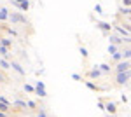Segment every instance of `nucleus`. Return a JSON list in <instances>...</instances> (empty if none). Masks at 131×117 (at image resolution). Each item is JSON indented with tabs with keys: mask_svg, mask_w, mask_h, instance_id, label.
Returning <instances> with one entry per match:
<instances>
[{
	"mask_svg": "<svg viewBox=\"0 0 131 117\" xmlns=\"http://www.w3.org/2000/svg\"><path fill=\"white\" fill-rule=\"evenodd\" d=\"M131 73L129 72H121V73H115V79H114V84L115 86H128L129 84Z\"/></svg>",
	"mask_w": 131,
	"mask_h": 117,
	"instance_id": "1",
	"label": "nucleus"
},
{
	"mask_svg": "<svg viewBox=\"0 0 131 117\" xmlns=\"http://www.w3.org/2000/svg\"><path fill=\"white\" fill-rule=\"evenodd\" d=\"M131 70V63L129 59H121L115 63V67H112V72L114 73H121V72H129Z\"/></svg>",
	"mask_w": 131,
	"mask_h": 117,
	"instance_id": "2",
	"label": "nucleus"
},
{
	"mask_svg": "<svg viewBox=\"0 0 131 117\" xmlns=\"http://www.w3.org/2000/svg\"><path fill=\"white\" fill-rule=\"evenodd\" d=\"M101 77H105V75H103V72L98 68V65H94L93 68H89L86 72V79H89V80H98V79H101Z\"/></svg>",
	"mask_w": 131,
	"mask_h": 117,
	"instance_id": "3",
	"label": "nucleus"
},
{
	"mask_svg": "<svg viewBox=\"0 0 131 117\" xmlns=\"http://www.w3.org/2000/svg\"><path fill=\"white\" fill-rule=\"evenodd\" d=\"M105 101V112L107 114H112V115H117L119 112V105L115 101H110V100H103Z\"/></svg>",
	"mask_w": 131,
	"mask_h": 117,
	"instance_id": "4",
	"label": "nucleus"
},
{
	"mask_svg": "<svg viewBox=\"0 0 131 117\" xmlns=\"http://www.w3.org/2000/svg\"><path fill=\"white\" fill-rule=\"evenodd\" d=\"M84 84H86V88L91 89V91H94V93H101V91H105V86H98V84H94V82H91V80H82Z\"/></svg>",
	"mask_w": 131,
	"mask_h": 117,
	"instance_id": "5",
	"label": "nucleus"
},
{
	"mask_svg": "<svg viewBox=\"0 0 131 117\" xmlns=\"http://www.w3.org/2000/svg\"><path fill=\"white\" fill-rule=\"evenodd\" d=\"M9 63H10V68L14 70L16 73H19V75H25V73H26V72H25V68L21 67V65L18 63V61H14V59H10Z\"/></svg>",
	"mask_w": 131,
	"mask_h": 117,
	"instance_id": "6",
	"label": "nucleus"
},
{
	"mask_svg": "<svg viewBox=\"0 0 131 117\" xmlns=\"http://www.w3.org/2000/svg\"><path fill=\"white\" fill-rule=\"evenodd\" d=\"M0 58H4V59H7V61H10V59H12V52H10L7 47L0 46Z\"/></svg>",
	"mask_w": 131,
	"mask_h": 117,
	"instance_id": "7",
	"label": "nucleus"
},
{
	"mask_svg": "<svg viewBox=\"0 0 131 117\" xmlns=\"http://www.w3.org/2000/svg\"><path fill=\"white\" fill-rule=\"evenodd\" d=\"M9 18H10L12 23H26V18H25V16H21V14H18V12L9 14Z\"/></svg>",
	"mask_w": 131,
	"mask_h": 117,
	"instance_id": "8",
	"label": "nucleus"
},
{
	"mask_svg": "<svg viewBox=\"0 0 131 117\" xmlns=\"http://www.w3.org/2000/svg\"><path fill=\"white\" fill-rule=\"evenodd\" d=\"M98 68L103 72V75H105V77H108V75L112 73V67L108 65V63H101V65H98Z\"/></svg>",
	"mask_w": 131,
	"mask_h": 117,
	"instance_id": "9",
	"label": "nucleus"
},
{
	"mask_svg": "<svg viewBox=\"0 0 131 117\" xmlns=\"http://www.w3.org/2000/svg\"><path fill=\"white\" fill-rule=\"evenodd\" d=\"M96 26L103 31V33H110L112 31V25H108V23H103V21H100V23H96Z\"/></svg>",
	"mask_w": 131,
	"mask_h": 117,
	"instance_id": "10",
	"label": "nucleus"
},
{
	"mask_svg": "<svg viewBox=\"0 0 131 117\" xmlns=\"http://www.w3.org/2000/svg\"><path fill=\"white\" fill-rule=\"evenodd\" d=\"M110 44H114V46H117V47H119V46H121V44H124V42H122V37L121 35H112L110 33Z\"/></svg>",
	"mask_w": 131,
	"mask_h": 117,
	"instance_id": "11",
	"label": "nucleus"
},
{
	"mask_svg": "<svg viewBox=\"0 0 131 117\" xmlns=\"http://www.w3.org/2000/svg\"><path fill=\"white\" fill-rule=\"evenodd\" d=\"M33 94H37V96H40V98H47V91L42 86H35V93Z\"/></svg>",
	"mask_w": 131,
	"mask_h": 117,
	"instance_id": "12",
	"label": "nucleus"
},
{
	"mask_svg": "<svg viewBox=\"0 0 131 117\" xmlns=\"http://www.w3.org/2000/svg\"><path fill=\"white\" fill-rule=\"evenodd\" d=\"M0 70H2V72H7V70H10V63L7 61V59L0 58Z\"/></svg>",
	"mask_w": 131,
	"mask_h": 117,
	"instance_id": "13",
	"label": "nucleus"
},
{
	"mask_svg": "<svg viewBox=\"0 0 131 117\" xmlns=\"http://www.w3.org/2000/svg\"><path fill=\"white\" fill-rule=\"evenodd\" d=\"M26 108H30L31 112H37L39 103H37V101H33V100H26Z\"/></svg>",
	"mask_w": 131,
	"mask_h": 117,
	"instance_id": "14",
	"label": "nucleus"
},
{
	"mask_svg": "<svg viewBox=\"0 0 131 117\" xmlns=\"http://www.w3.org/2000/svg\"><path fill=\"white\" fill-rule=\"evenodd\" d=\"M0 46L10 49V47H12V40H10V39H5V37H0Z\"/></svg>",
	"mask_w": 131,
	"mask_h": 117,
	"instance_id": "15",
	"label": "nucleus"
},
{
	"mask_svg": "<svg viewBox=\"0 0 131 117\" xmlns=\"http://www.w3.org/2000/svg\"><path fill=\"white\" fill-rule=\"evenodd\" d=\"M112 56V63H117V61H121L122 59V54H121V51H117V52H114V54H110Z\"/></svg>",
	"mask_w": 131,
	"mask_h": 117,
	"instance_id": "16",
	"label": "nucleus"
},
{
	"mask_svg": "<svg viewBox=\"0 0 131 117\" xmlns=\"http://www.w3.org/2000/svg\"><path fill=\"white\" fill-rule=\"evenodd\" d=\"M121 54H122V59H129L131 58V49H129V46L124 49V51H121Z\"/></svg>",
	"mask_w": 131,
	"mask_h": 117,
	"instance_id": "17",
	"label": "nucleus"
},
{
	"mask_svg": "<svg viewBox=\"0 0 131 117\" xmlns=\"http://www.w3.org/2000/svg\"><path fill=\"white\" fill-rule=\"evenodd\" d=\"M9 18V12H7V9H0V21H5Z\"/></svg>",
	"mask_w": 131,
	"mask_h": 117,
	"instance_id": "18",
	"label": "nucleus"
},
{
	"mask_svg": "<svg viewBox=\"0 0 131 117\" xmlns=\"http://www.w3.org/2000/svg\"><path fill=\"white\" fill-rule=\"evenodd\" d=\"M23 89H25L26 93H30V94H33V93H35V86H30V84H25V86H23Z\"/></svg>",
	"mask_w": 131,
	"mask_h": 117,
	"instance_id": "19",
	"label": "nucleus"
},
{
	"mask_svg": "<svg viewBox=\"0 0 131 117\" xmlns=\"http://www.w3.org/2000/svg\"><path fill=\"white\" fill-rule=\"evenodd\" d=\"M7 82H9V77H7V75L0 70V84H7Z\"/></svg>",
	"mask_w": 131,
	"mask_h": 117,
	"instance_id": "20",
	"label": "nucleus"
},
{
	"mask_svg": "<svg viewBox=\"0 0 131 117\" xmlns=\"http://www.w3.org/2000/svg\"><path fill=\"white\" fill-rule=\"evenodd\" d=\"M37 117H47V112H46V108H44V107L37 108Z\"/></svg>",
	"mask_w": 131,
	"mask_h": 117,
	"instance_id": "21",
	"label": "nucleus"
},
{
	"mask_svg": "<svg viewBox=\"0 0 131 117\" xmlns=\"http://www.w3.org/2000/svg\"><path fill=\"white\" fill-rule=\"evenodd\" d=\"M119 49H117V46H114V44H110L108 46V54H114V52H117Z\"/></svg>",
	"mask_w": 131,
	"mask_h": 117,
	"instance_id": "22",
	"label": "nucleus"
},
{
	"mask_svg": "<svg viewBox=\"0 0 131 117\" xmlns=\"http://www.w3.org/2000/svg\"><path fill=\"white\" fill-rule=\"evenodd\" d=\"M81 54H82V58H84V59H88V56H89V52H88V49H86V47H81Z\"/></svg>",
	"mask_w": 131,
	"mask_h": 117,
	"instance_id": "23",
	"label": "nucleus"
},
{
	"mask_svg": "<svg viewBox=\"0 0 131 117\" xmlns=\"http://www.w3.org/2000/svg\"><path fill=\"white\" fill-rule=\"evenodd\" d=\"M72 79H73V80H77V82H82V80H84L82 75H79V73H72Z\"/></svg>",
	"mask_w": 131,
	"mask_h": 117,
	"instance_id": "24",
	"label": "nucleus"
},
{
	"mask_svg": "<svg viewBox=\"0 0 131 117\" xmlns=\"http://www.w3.org/2000/svg\"><path fill=\"white\" fill-rule=\"evenodd\" d=\"M121 101H122V103H128V101H129V98L126 96V94H122V96H121Z\"/></svg>",
	"mask_w": 131,
	"mask_h": 117,
	"instance_id": "25",
	"label": "nucleus"
},
{
	"mask_svg": "<svg viewBox=\"0 0 131 117\" xmlns=\"http://www.w3.org/2000/svg\"><path fill=\"white\" fill-rule=\"evenodd\" d=\"M122 2H124V5H126V7H129V0H122Z\"/></svg>",
	"mask_w": 131,
	"mask_h": 117,
	"instance_id": "26",
	"label": "nucleus"
},
{
	"mask_svg": "<svg viewBox=\"0 0 131 117\" xmlns=\"http://www.w3.org/2000/svg\"><path fill=\"white\" fill-rule=\"evenodd\" d=\"M107 117H115V115H112V114H108V115H107Z\"/></svg>",
	"mask_w": 131,
	"mask_h": 117,
	"instance_id": "27",
	"label": "nucleus"
}]
</instances>
